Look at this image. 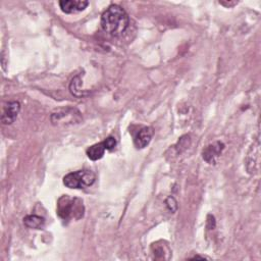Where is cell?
<instances>
[{"instance_id":"cell-1","label":"cell","mask_w":261,"mask_h":261,"mask_svg":"<svg viewBox=\"0 0 261 261\" xmlns=\"http://www.w3.org/2000/svg\"><path fill=\"white\" fill-rule=\"evenodd\" d=\"M130 24L129 15L120 5L113 4L101 15V27L104 32L112 36H121Z\"/></svg>"},{"instance_id":"cell-2","label":"cell","mask_w":261,"mask_h":261,"mask_svg":"<svg viewBox=\"0 0 261 261\" xmlns=\"http://www.w3.org/2000/svg\"><path fill=\"white\" fill-rule=\"evenodd\" d=\"M57 214L63 221L79 220L84 214L83 202L77 198H72L64 195L59 198L57 203Z\"/></svg>"},{"instance_id":"cell-3","label":"cell","mask_w":261,"mask_h":261,"mask_svg":"<svg viewBox=\"0 0 261 261\" xmlns=\"http://www.w3.org/2000/svg\"><path fill=\"white\" fill-rule=\"evenodd\" d=\"M95 180L96 176L92 170L83 169L65 176L63 178V185L70 189H85L92 186Z\"/></svg>"},{"instance_id":"cell-4","label":"cell","mask_w":261,"mask_h":261,"mask_svg":"<svg viewBox=\"0 0 261 261\" xmlns=\"http://www.w3.org/2000/svg\"><path fill=\"white\" fill-rule=\"evenodd\" d=\"M78 111L73 110V108H64V110H59L56 113L51 115V122L53 125L60 124H73V122H79L76 120V117H80V113L75 115Z\"/></svg>"},{"instance_id":"cell-5","label":"cell","mask_w":261,"mask_h":261,"mask_svg":"<svg viewBox=\"0 0 261 261\" xmlns=\"http://www.w3.org/2000/svg\"><path fill=\"white\" fill-rule=\"evenodd\" d=\"M20 111V104L17 101H10L3 107L1 122L3 125H11L16 120Z\"/></svg>"},{"instance_id":"cell-6","label":"cell","mask_w":261,"mask_h":261,"mask_svg":"<svg viewBox=\"0 0 261 261\" xmlns=\"http://www.w3.org/2000/svg\"><path fill=\"white\" fill-rule=\"evenodd\" d=\"M88 5L89 2L83 1V0H62V1H59V6L64 13L80 12Z\"/></svg>"},{"instance_id":"cell-7","label":"cell","mask_w":261,"mask_h":261,"mask_svg":"<svg viewBox=\"0 0 261 261\" xmlns=\"http://www.w3.org/2000/svg\"><path fill=\"white\" fill-rule=\"evenodd\" d=\"M224 148H225V145L221 142H215V143L207 146L203 150V153H202L203 159L210 164L215 162V159L221 155Z\"/></svg>"},{"instance_id":"cell-8","label":"cell","mask_w":261,"mask_h":261,"mask_svg":"<svg viewBox=\"0 0 261 261\" xmlns=\"http://www.w3.org/2000/svg\"><path fill=\"white\" fill-rule=\"evenodd\" d=\"M152 137H153V130H152V128L150 127L142 128L137 133V135L135 136V139H134L135 146L138 149H143L147 147V145L151 142Z\"/></svg>"},{"instance_id":"cell-9","label":"cell","mask_w":261,"mask_h":261,"mask_svg":"<svg viewBox=\"0 0 261 261\" xmlns=\"http://www.w3.org/2000/svg\"><path fill=\"white\" fill-rule=\"evenodd\" d=\"M105 151H106V147L104 145V142H100V143L94 144L91 147H89L88 149H87L86 153H87V156H88L91 160L96 161L103 157Z\"/></svg>"},{"instance_id":"cell-10","label":"cell","mask_w":261,"mask_h":261,"mask_svg":"<svg viewBox=\"0 0 261 261\" xmlns=\"http://www.w3.org/2000/svg\"><path fill=\"white\" fill-rule=\"evenodd\" d=\"M24 224L26 227L35 230H41L45 225V220L39 215H28L24 219Z\"/></svg>"},{"instance_id":"cell-11","label":"cell","mask_w":261,"mask_h":261,"mask_svg":"<svg viewBox=\"0 0 261 261\" xmlns=\"http://www.w3.org/2000/svg\"><path fill=\"white\" fill-rule=\"evenodd\" d=\"M81 80H80V76L76 77L73 79L71 85H70V89H71V92L73 93V95L77 96V97H81V96H84L85 94L83 93V90L81 89Z\"/></svg>"},{"instance_id":"cell-12","label":"cell","mask_w":261,"mask_h":261,"mask_svg":"<svg viewBox=\"0 0 261 261\" xmlns=\"http://www.w3.org/2000/svg\"><path fill=\"white\" fill-rule=\"evenodd\" d=\"M104 145H105V147H106V150H113L115 147H116V145H117V140H116V138L115 137H108V138H106L104 141Z\"/></svg>"},{"instance_id":"cell-13","label":"cell","mask_w":261,"mask_h":261,"mask_svg":"<svg viewBox=\"0 0 261 261\" xmlns=\"http://www.w3.org/2000/svg\"><path fill=\"white\" fill-rule=\"evenodd\" d=\"M166 206L168 207V209H169L171 212H175V211L178 209L177 201L175 200V198H173V197H168V198H167V200H166Z\"/></svg>"}]
</instances>
